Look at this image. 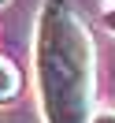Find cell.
<instances>
[{"instance_id":"cell-1","label":"cell","mask_w":115,"mask_h":123,"mask_svg":"<svg viewBox=\"0 0 115 123\" xmlns=\"http://www.w3.org/2000/svg\"><path fill=\"white\" fill-rule=\"evenodd\" d=\"M93 67H97V49L74 4L41 0L33 30V71H37L45 123H89Z\"/></svg>"},{"instance_id":"cell-2","label":"cell","mask_w":115,"mask_h":123,"mask_svg":"<svg viewBox=\"0 0 115 123\" xmlns=\"http://www.w3.org/2000/svg\"><path fill=\"white\" fill-rule=\"evenodd\" d=\"M19 90H22V75H19V67H15L11 60L0 56V105H8Z\"/></svg>"},{"instance_id":"cell-3","label":"cell","mask_w":115,"mask_h":123,"mask_svg":"<svg viewBox=\"0 0 115 123\" xmlns=\"http://www.w3.org/2000/svg\"><path fill=\"white\" fill-rule=\"evenodd\" d=\"M89 123H115V112H111V108H104V112L89 116Z\"/></svg>"},{"instance_id":"cell-4","label":"cell","mask_w":115,"mask_h":123,"mask_svg":"<svg viewBox=\"0 0 115 123\" xmlns=\"http://www.w3.org/2000/svg\"><path fill=\"white\" fill-rule=\"evenodd\" d=\"M104 26H108V30L115 34V8H111V11H108V15H104Z\"/></svg>"},{"instance_id":"cell-5","label":"cell","mask_w":115,"mask_h":123,"mask_svg":"<svg viewBox=\"0 0 115 123\" xmlns=\"http://www.w3.org/2000/svg\"><path fill=\"white\" fill-rule=\"evenodd\" d=\"M0 4H4V0H0Z\"/></svg>"},{"instance_id":"cell-6","label":"cell","mask_w":115,"mask_h":123,"mask_svg":"<svg viewBox=\"0 0 115 123\" xmlns=\"http://www.w3.org/2000/svg\"><path fill=\"white\" fill-rule=\"evenodd\" d=\"M111 4H115V0H111Z\"/></svg>"}]
</instances>
